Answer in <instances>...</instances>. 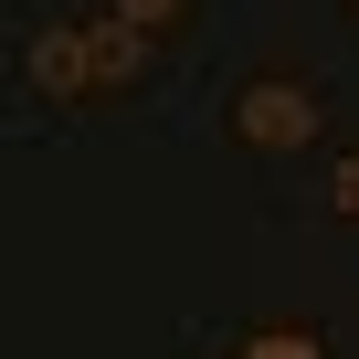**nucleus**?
<instances>
[{
	"label": "nucleus",
	"mask_w": 359,
	"mask_h": 359,
	"mask_svg": "<svg viewBox=\"0 0 359 359\" xmlns=\"http://www.w3.org/2000/svg\"><path fill=\"white\" fill-rule=\"evenodd\" d=\"M233 127L254 148H296V137H317V95L306 85H243L233 95Z\"/></svg>",
	"instance_id": "2"
},
{
	"label": "nucleus",
	"mask_w": 359,
	"mask_h": 359,
	"mask_svg": "<svg viewBox=\"0 0 359 359\" xmlns=\"http://www.w3.org/2000/svg\"><path fill=\"white\" fill-rule=\"evenodd\" d=\"M327 191H338V212H359V158H338V180H327Z\"/></svg>",
	"instance_id": "5"
},
{
	"label": "nucleus",
	"mask_w": 359,
	"mask_h": 359,
	"mask_svg": "<svg viewBox=\"0 0 359 359\" xmlns=\"http://www.w3.org/2000/svg\"><path fill=\"white\" fill-rule=\"evenodd\" d=\"M137 64H148V32H127V22L43 32V43H32V85H43V95H106V85H127Z\"/></svg>",
	"instance_id": "1"
},
{
	"label": "nucleus",
	"mask_w": 359,
	"mask_h": 359,
	"mask_svg": "<svg viewBox=\"0 0 359 359\" xmlns=\"http://www.w3.org/2000/svg\"><path fill=\"white\" fill-rule=\"evenodd\" d=\"M243 359H317V338H285L275 327V338H243Z\"/></svg>",
	"instance_id": "3"
},
{
	"label": "nucleus",
	"mask_w": 359,
	"mask_h": 359,
	"mask_svg": "<svg viewBox=\"0 0 359 359\" xmlns=\"http://www.w3.org/2000/svg\"><path fill=\"white\" fill-rule=\"evenodd\" d=\"M169 11H180V0H116V22H127V32H158Z\"/></svg>",
	"instance_id": "4"
}]
</instances>
